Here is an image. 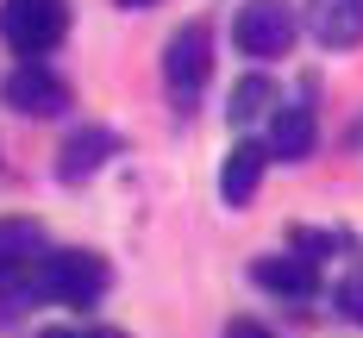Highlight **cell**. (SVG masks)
I'll return each mask as SVG.
<instances>
[{"label":"cell","instance_id":"obj_3","mask_svg":"<svg viewBox=\"0 0 363 338\" xmlns=\"http://www.w3.org/2000/svg\"><path fill=\"white\" fill-rule=\"evenodd\" d=\"M294 38H301V13H294V0H245L238 19H232V44H238L245 57H257V63L289 57Z\"/></svg>","mask_w":363,"mask_h":338},{"label":"cell","instance_id":"obj_7","mask_svg":"<svg viewBox=\"0 0 363 338\" xmlns=\"http://www.w3.org/2000/svg\"><path fill=\"white\" fill-rule=\"evenodd\" d=\"M119 132L113 125H75L69 138H63V150H57V176L63 182H88V176H101L113 157H119Z\"/></svg>","mask_w":363,"mask_h":338},{"label":"cell","instance_id":"obj_16","mask_svg":"<svg viewBox=\"0 0 363 338\" xmlns=\"http://www.w3.org/2000/svg\"><path fill=\"white\" fill-rule=\"evenodd\" d=\"M38 338H119V332H101V326H50V332Z\"/></svg>","mask_w":363,"mask_h":338},{"label":"cell","instance_id":"obj_11","mask_svg":"<svg viewBox=\"0 0 363 338\" xmlns=\"http://www.w3.org/2000/svg\"><path fill=\"white\" fill-rule=\"evenodd\" d=\"M44 251V225L38 220H0V295L19 288V276L38 263Z\"/></svg>","mask_w":363,"mask_h":338},{"label":"cell","instance_id":"obj_13","mask_svg":"<svg viewBox=\"0 0 363 338\" xmlns=\"http://www.w3.org/2000/svg\"><path fill=\"white\" fill-rule=\"evenodd\" d=\"M351 238L345 232H326V225H294V251L307 257V251H345Z\"/></svg>","mask_w":363,"mask_h":338},{"label":"cell","instance_id":"obj_17","mask_svg":"<svg viewBox=\"0 0 363 338\" xmlns=\"http://www.w3.org/2000/svg\"><path fill=\"white\" fill-rule=\"evenodd\" d=\"M119 6H157V0H119Z\"/></svg>","mask_w":363,"mask_h":338},{"label":"cell","instance_id":"obj_4","mask_svg":"<svg viewBox=\"0 0 363 338\" xmlns=\"http://www.w3.org/2000/svg\"><path fill=\"white\" fill-rule=\"evenodd\" d=\"M0 38L19 57H44L69 38V6L63 0H0Z\"/></svg>","mask_w":363,"mask_h":338},{"label":"cell","instance_id":"obj_5","mask_svg":"<svg viewBox=\"0 0 363 338\" xmlns=\"http://www.w3.org/2000/svg\"><path fill=\"white\" fill-rule=\"evenodd\" d=\"M0 94H6V107L26 113V119H57V113L69 107V81H63V75H50L38 57H26L19 69L6 75V88H0Z\"/></svg>","mask_w":363,"mask_h":338},{"label":"cell","instance_id":"obj_8","mask_svg":"<svg viewBox=\"0 0 363 338\" xmlns=\"http://www.w3.org/2000/svg\"><path fill=\"white\" fill-rule=\"evenodd\" d=\"M301 19H307L320 50H357L363 44V0H307Z\"/></svg>","mask_w":363,"mask_h":338},{"label":"cell","instance_id":"obj_1","mask_svg":"<svg viewBox=\"0 0 363 338\" xmlns=\"http://www.w3.org/2000/svg\"><path fill=\"white\" fill-rule=\"evenodd\" d=\"M113 288V269L107 257L94 251H38V263L19 276V288L6 300H57V307H94V300Z\"/></svg>","mask_w":363,"mask_h":338},{"label":"cell","instance_id":"obj_12","mask_svg":"<svg viewBox=\"0 0 363 338\" xmlns=\"http://www.w3.org/2000/svg\"><path fill=\"white\" fill-rule=\"evenodd\" d=\"M276 107V81L269 75H245V81H232V94H225V119L232 125H251L263 113Z\"/></svg>","mask_w":363,"mask_h":338},{"label":"cell","instance_id":"obj_2","mask_svg":"<svg viewBox=\"0 0 363 338\" xmlns=\"http://www.w3.org/2000/svg\"><path fill=\"white\" fill-rule=\"evenodd\" d=\"M207 81H213V26L207 19H188L163 44V88H169L176 113H194V101L207 94Z\"/></svg>","mask_w":363,"mask_h":338},{"label":"cell","instance_id":"obj_9","mask_svg":"<svg viewBox=\"0 0 363 338\" xmlns=\"http://www.w3.org/2000/svg\"><path fill=\"white\" fill-rule=\"evenodd\" d=\"M251 282L263 288V295H282V300H313L320 295V269H313V257H301V251H269V257L251 263Z\"/></svg>","mask_w":363,"mask_h":338},{"label":"cell","instance_id":"obj_6","mask_svg":"<svg viewBox=\"0 0 363 338\" xmlns=\"http://www.w3.org/2000/svg\"><path fill=\"white\" fill-rule=\"evenodd\" d=\"M313 145H320V113H313V81H307L301 101L276 107V119H269V145H263V150L282 157V163H307Z\"/></svg>","mask_w":363,"mask_h":338},{"label":"cell","instance_id":"obj_10","mask_svg":"<svg viewBox=\"0 0 363 338\" xmlns=\"http://www.w3.org/2000/svg\"><path fill=\"white\" fill-rule=\"evenodd\" d=\"M263 163H269V150L257 145V138H238V145L225 150V163H219V201L225 207H251L257 182H263Z\"/></svg>","mask_w":363,"mask_h":338},{"label":"cell","instance_id":"obj_14","mask_svg":"<svg viewBox=\"0 0 363 338\" xmlns=\"http://www.w3.org/2000/svg\"><path fill=\"white\" fill-rule=\"evenodd\" d=\"M332 307H338V320H351V326H363V269L338 282V295H332Z\"/></svg>","mask_w":363,"mask_h":338},{"label":"cell","instance_id":"obj_15","mask_svg":"<svg viewBox=\"0 0 363 338\" xmlns=\"http://www.w3.org/2000/svg\"><path fill=\"white\" fill-rule=\"evenodd\" d=\"M225 338H276V332H269L263 320H245V313H238V320H225Z\"/></svg>","mask_w":363,"mask_h":338}]
</instances>
